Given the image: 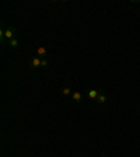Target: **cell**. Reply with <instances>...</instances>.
I'll return each instance as SVG.
<instances>
[{
	"label": "cell",
	"instance_id": "6da1fadb",
	"mask_svg": "<svg viewBox=\"0 0 140 157\" xmlns=\"http://www.w3.org/2000/svg\"><path fill=\"white\" fill-rule=\"evenodd\" d=\"M17 28L14 27H7L4 28V41H7V42H10L11 39H14V38H17Z\"/></svg>",
	"mask_w": 140,
	"mask_h": 157
},
{
	"label": "cell",
	"instance_id": "7a4b0ae2",
	"mask_svg": "<svg viewBox=\"0 0 140 157\" xmlns=\"http://www.w3.org/2000/svg\"><path fill=\"white\" fill-rule=\"evenodd\" d=\"M41 62H42V59H41L39 56H35V58H32V59L28 62V67L32 69V70H35V69L41 67Z\"/></svg>",
	"mask_w": 140,
	"mask_h": 157
},
{
	"label": "cell",
	"instance_id": "3957f363",
	"mask_svg": "<svg viewBox=\"0 0 140 157\" xmlns=\"http://www.w3.org/2000/svg\"><path fill=\"white\" fill-rule=\"evenodd\" d=\"M37 55L41 58V59H45V58L48 56V50H46V48L38 47V48H37Z\"/></svg>",
	"mask_w": 140,
	"mask_h": 157
},
{
	"label": "cell",
	"instance_id": "277c9868",
	"mask_svg": "<svg viewBox=\"0 0 140 157\" xmlns=\"http://www.w3.org/2000/svg\"><path fill=\"white\" fill-rule=\"evenodd\" d=\"M102 90H88V98H91V100H97L98 98V95H100V93Z\"/></svg>",
	"mask_w": 140,
	"mask_h": 157
},
{
	"label": "cell",
	"instance_id": "5b68a950",
	"mask_svg": "<svg viewBox=\"0 0 140 157\" xmlns=\"http://www.w3.org/2000/svg\"><path fill=\"white\" fill-rule=\"evenodd\" d=\"M72 98H73V101H76V103H81L83 94H81L80 91H73V93H72Z\"/></svg>",
	"mask_w": 140,
	"mask_h": 157
},
{
	"label": "cell",
	"instance_id": "8992f818",
	"mask_svg": "<svg viewBox=\"0 0 140 157\" xmlns=\"http://www.w3.org/2000/svg\"><path fill=\"white\" fill-rule=\"evenodd\" d=\"M9 43V48H11V49H17V48L20 47V41H18V38H14V39H11Z\"/></svg>",
	"mask_w": 140,
	"mask_h": 157
},
{
	"label": "cell",
	"instance_id": "52a82bcc",
	"mask_svg": "<svg viewBox=\"0 0 140 157\" xmlns=\"http://www.w3.org/2000/svg\"><path fill=\"white\" fill-rule=\"evenodd\" d=\"M95 101H97L98 104H105V103H107V95H105V94H104L102 91H101L100 95H98V98H97Z\"/></svg>",
	"mask_w": 140,
	"mask_h": 157
},
{
	"label": "cell",
	"instance_id": "ba28073f",
	"mask_svg": "<svg viewBox=\"0 0 140 157\" xmlns=\"http://www.w3.org/2000/svg\"><path fill=\"white\" fill-rule=\"evenodd\" d=\"M60 93H62V95H69V94H72V93H73V91L70 90L69 87H63V88L60 90Z\"/></svg>",
	"mask_w": 140,
	"mask_h": 157
},
{
	"label": "cell",
	"instance_id": "9c48e42d",
	"mask_svg": "<svg viewBox=\"0 0 140 157\" xmlns=\"http://www.w3.org/2000/svg\"><path fill=\"white\" fill-rule=\"evenodd\" d=\"M0 41H2V42H4V28H2V30H0Z\"/></svg>",
	"mask_w": 140,
	"mask_h": 157
},
{
	"label": "cell",
	"instance_id": "30bf717a",
	"mask_svg": "<svg viewBox=\"0 0 140 157\" xmlns=\"http://www.w3.org/2000/svg\"><path fill=\"white\" fill-rule=\"evenodd\" d=\"M46 66H48V60L42 59V62H41V67H46Z\"/></svg>",
	"mask_w": 140,
	"mask_h": 157
},
{
	"label": "cell",
	"instance_id": "8fae6325",
	"mask_svg": "<svg viewBox=\"0 0 140 157\" xmlns=\"http://www.w3.org/2000/svg\"><path fill=\"white\" fill-rule=\"evenodd\" d=\"M102 157H108V156H105V154H104V156H102Z\"/></svg>",
	"mask_w": 140,
	"mask_h": 157
}]
</instances>
